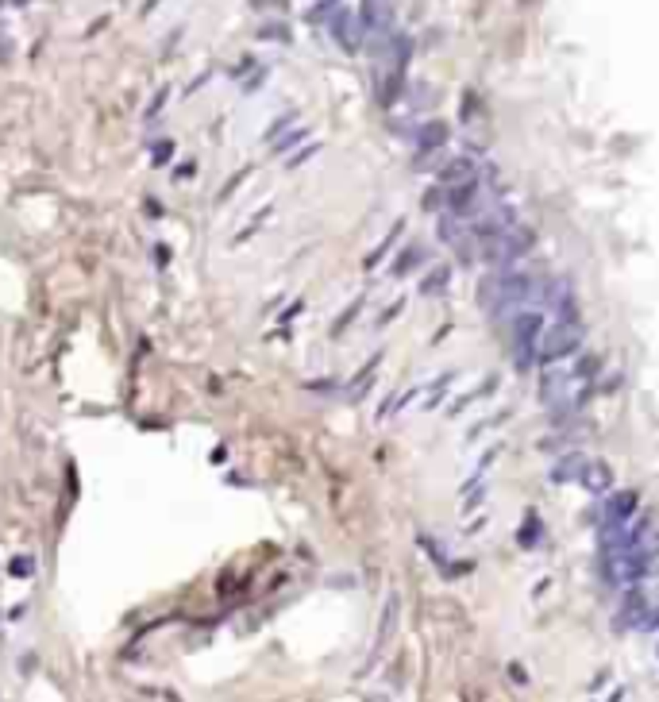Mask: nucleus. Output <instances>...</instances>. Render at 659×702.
Here are the masks:
<instances>
[{"instance_id":"1","label":"nucleus","mask_w":659,"mask_h":702,"mask_svg":"<svg viewBox=\"0 0 659 702\" xmlns=\"http://www.w3.org/2000/svg\"><path fill=\"white\" fill-rule=\"evenodd\" d=\"M332 39H336L343 51H359V39H362V27L355 24V16L347 12V8H339V12H332Z\"/></svg>"},{"instance_id":"2","label":"nucleus","mask_w":659,"mask_h":702,"mask_svg":"<svg viewBox=\"0 0 659 702\" xmlns=\"http://www.w3.org/2000/svg\"><path fill=\"white\" fill-rule=\"evenodd\" d=\"M394 16V0H362V24L367 27H386Z\"/></svg>"},{"instance_id":"3","label":"nucleus","mask_w":659,"mask_h":702,"mask_svg":"<svg viewBox=\"0 0 659 702\" xmlns=\"http://www.w3.org/2000/svg\"><path fill=\"white\" fill-rule=\"evenodd\" d=\"M255 39H262V43H293V31H290V24H282V20H266V24H259Z\"/></svg>"},{"instance_id":"4","label":"nucleus","mask_w":659,"mask_h":702,"mask_svg":"<svg viewBox=\"0 0 659 702\" xmlns=\"http://www.w3.org/2000/svg\"><path fill=\"white\" fill-rule=\"evenodd\" d=\"M8 575L12 579H31L35 575V556H16L12 564H8Z\"/></svg>"},{"instance_id":"5","label":"nucleus","mask_w":659,"mask_h":702,"mask_svg":"<svg viewBox=\"0 0 659 702\" xmlns=\"http://www.w3.org/2000/svg\"><path fill=\"white\" fill-rule=\"evenodd\" d=\"M170 158H174V139H158V143L150 147V166H166Z\"/></svg>"},{"instance_id":"6","label":"nucleus","mask_w":659,"mask_h":702,"mask_svg":"<svg viewBox=\"0 0 659 702\" xmlns=\"http://www.w3.org/2000/svg\"><path fill=\"white\" fill-rule=\"evenodd\" d=\"M305 136H309V131H305V128H293V131H290V136H282V139H270V147H274V151H278V155H285V151H290L293 143H301V139H305Z\"/></svg>"},{"instance_id":"7","label":"nucleus","mask_w":659,"mask_h":702,"mask_svg":"<svg viewBox=\"0 0 659 702\" xmlns=\"http://www.w3.org/2000/svg\"><path fill=\"white\" fill-rule=\"evenodd\" d=\"M16 58V43H12V35L0 27V62H12Z\"/></svg>"},{"instance_id":"8","label":"nucleus","mask_w":659,"mask_h":702,"mask_svg":"<svg viewBox=\"0 0 659 702\" xmlns=\"http://www.w3.org/2000/svg\"><path fill=\"white\" fill-rule=\"evenodd\" d=\"M247 178H251V166H247V170H240V174H235V178H232V182H228V185H224V193H220V201H228V197H232V193H235V189H240V182H247Z\"/></svg>"},{"instance_id":"9","label":"nucleus","mask_w":659,"mask_h":702,"mask_svg":"<svg viewBox=\"0 0 659 702\" xmlns=\"http://www.w3.org/2000/svg\"><path fill=\"white\" fill-rule=\"evenodd\" d=\"M166 97H170V85H162V89H158V97L147 104V120L155 116V112H162V104H166Z\"/></svg>"},{"instance_id":"10","label":"nucleus","mask_w":659,"mask_h":702,"mask_svg":"<svg viewBox=\"0 0 659 702\" xmlns=\"http://www.w3.org/2000/svg\"><path fill=\"white\" fill-rule=\"evenodd\" d=\"M309 155H317V147H309V151H301V155H293V163H285V166H301V163H309Z\"/></svg>"},{"instance_id":"11","label":"nucleus","mask_w":659,"mask_h":702,"mask_svg":"<svg viewBox=\"0 0 659 702\" xmlns=\"http://www.w3.org/2000/svg\"><path fill=\"white\" fill-rule=\"evenodd\" d=\"M155 255H158V267H166V263H170V248H166V243H158Z\"/></svg>"},{"instance_id":"12","label":"nucleus","mask_w":659,"mask_h":702,"mask_svg":"<svg viewBox=\"0 0 659 702\" xmlns=\"http://www.w3.org/2000/svg\"><path fill=\"white\" fill-rule=\"evenodd\" d=\"M193 170H197L193 163H185V166H178V170H174V178H178V182H181V178H189V174H193Z\"/></svg>"},{"instance_id":"13","label":"nucleus","mask_w":659,"mask_h":702,"mask_svg":"<svg viewBox=\"0 0 659 702\" xmlns=\"http://www.w3.org/2000/svg\"><path fill=\"white\" fill-rule=\"evenodd\" d=\"M155 4H158V0H147V4H143V16H147V12H155Z\"/></svg>"}]
</instances>
